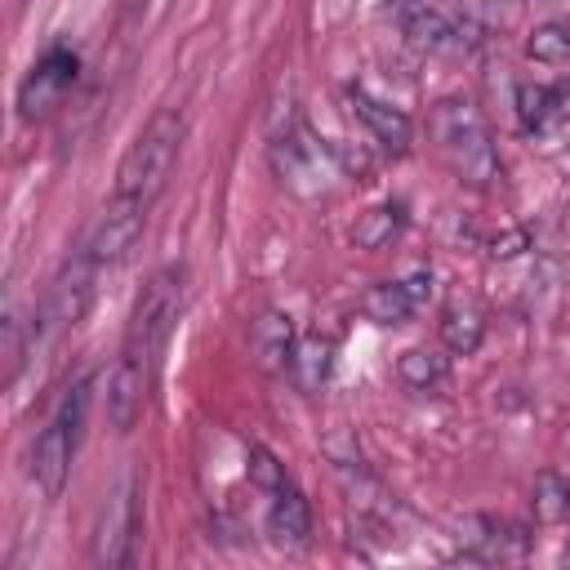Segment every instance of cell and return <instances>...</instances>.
<instances>
[{"instance_id":"6da1fadb","label":"cell","mask_w":570,"mask_h":570,"mask_svg":"<svg viewBox=\"0 0 570 570\" xmlns=\"http://www.w3.org/2000/svg\"><path fill=\"white\" fill-rule=\"evenodd\" d=\"M428 134L450 165V174L468 187H494L503 178V160L494 147V134L472 98H441L428 116Z\"/></svg>"},{"instance_id":"7a4b0ae2","label":"cell","mask_w":570,"mask_h":570,"mask_svg":"<svg viewBox=\"0 0 570 570\" xmlns=\"http://www.w3.org/2000/svg\"><path fill=\"white\" fill-rule=\"evenodd\" d=\"M183 134H187V120L178 107H160L142 129L138 138L125 147L120 165H116V196H134V200H156L174 174V160H178V147H183Z\"/></svg>"},{"instance_id":"3957f363","label":"cell","mask_w":570,"mask_h":570,"mask_svg":"<svg viewBox=\"0 0 570 570\" xmlns=\"http://www.w3.org/2000/svg\"><path fill=\"white\" fill-rule=\"evenodd\" d=\"M178 307H183V267H160L147 276V285L138 289L134 298V312H129V330H125V347L120 356L156 370V356L178 321Z\"/></svg>"},{"instance_id":"277c9868","label":"cell","mask_w":570,"mask_h":570,"mask_svg":"<svg viewBox=\"0 0 570 570\" xmlns=\"http://www.w3.org/2000/svg\"><path fill=\"white\" fill-rule=\"evenodd\" d=\"M85 405H89V379H76L53 419L40 428L36 445H31V481L40 485L45 499H58L62 485H67V472H71V459H76V445H80V428H85Z\"/></svg>"},{"instance_id":"5b68a950","label":"cell","mask_w":570,"mask_h":570,"mask_svg":"<svg viewBox=\"0 0 570 570\" xmlns=\"http://www.w3.org/2000/svg\"><path fill=\"white\" fill-rule=\"evenodd\" d=\"M94 272H98V263H94L89 254H76V258H67V263L53 272L49 289H45V298H40L31 338H36V334H40V338H53V334L71 330V325L89 312V298H94Z\"/></svg>"},{"instance_id":"8992f818","label":"cell","mask_w":570,"mask_h":570,"mask_svg":"<svg viewBox=\"0 0 570 570\" xmlns=\"http://www.w3.org/2000/svg\"><path fill=\"white\" fill-rule=\"evenodd\" d=\"M142 227H147V200L116 196V200L94 218V227L85 232L80 254H89L98 267H111V263L129 258V249L142 240Z\"/></svg>"},{"instance_id":"52a82bcc","label":"cell","mask_w":570,"mask_h":570,"mask_svg":"<svg viewBox=\"0 0 570 570\" xmlns=\"http://www.w3.org/2000/svg\"><path fill=\"white\" fill-rule=\"evenodd\" d=\"M76 71H80V62H76V53L67 45L45 49L31 62V71L22 76V85H18V116L22 120H36V116L53 111L62 102V94L76 85Z\"/></svg>"},{"instance_id":"ba28073f","label":"cell","mask_w":570,"mask_h":570,"mask_svg":"<svg viewBox=\"0 0 570 570\" xmlns=\"http://www.w3.org/2000/svg\"><path fill=\"white\" fill-rule=\"evenodd\" d=\"M347 102H352V116L370 129V138H374L379 147H387L392 156L410 151V142H414V120H410L401 107H392V102L374 98V94H370V89H361V85H352V89H347Z\"/></svg>"},{"instance_id":"9c48e42d","label":"cell","mask_w":570,"mask_h":570,"mask_svg":"<svg viewBox=\"0 0 570 570\" xmlns=\"http://www.w3.org/2000/svg\"><path fill=\"white\" fill-rule=\"evenodd\" d=\"M294 347H298V330H294L289 312L263 307V312L249 321V352H254V361H258L263 374H289Z\"/></svg>"},{"instance_id":"30bf717a","label":"cell","mask_w":570,"mask_h":570,"mask_svg":"<svg viewBox=\"0 0 570 570\" xmlns=\"http://www.w3.org/2000/svg\"><path fill=\"white\" fill-rule=\"evenodd\" d=\"M147 383H151V370L147 365H138L129 356L116 361V370L107 379V419H111L116 432H129L142 419V410H147Z\"/></svg>"},{"instance_id":"8fae6325","label":"cell","mask_w":570,"mask_h":570,"mask_svg":"<svg viewBox=\"0 0 570 570\" xmlns=\"http://www.w3.org/2000/svg\"><path fill=\"white\" fill-rule=\"evenodd\" d=\"M267 534L281 543V548H303L312 539V508L303 499V490L294 481H285L281 490H272V503H267Z\"/></svg>"},{"instance_id":"7c38bea8","label":"cell","mask_w":570,"mask_h":570,"mask_svg":"<svg viewBox=\"0 0 570 570\" xmlns=\"http://www.w3.org/2000/svg\"><path fill=\"white\" fill-rule=\"evenodd\" d=\"M134 534H138V499H134V490H125V494L111 503V512L102 517L98 534H94V561H102V566H125V561H129V548H125V543H134Z\"/></svg>"},{"instance_id":"4fadbf2b","label":"cell","mask_w":570,"mask_h":570,"mask_svg":"<svg viewBox=\"0 0 570 570\" xmlns=\"http://www.w3.org/2000/svg\"><path fill=\"white\" fill-rule=\"evenodd\" d=\"M436 334H441V347H445V352L472 356V352L485 343V312H481L472 298H450V303L441 307Z\"/></svg>"},{"instance_id":"5bb4252c","label":"cell","mask_w":570,"mask_h":570,"mask_svg":"<svg viewBox=\"0 0 570 570\" xmlns=\"http://www.w3.org/2000/svg\"><path fill=\"white\" fill-rule=\"evenodd\" d=\"M401 31H405V45L419 49V53H450V49L468 45V40H463V27L450 22V18H445L441 9H432V4L405 13V18H401Z\"/></svg>"},{"instance_id":"9a60e30c","label":"cell","mask_w":570,"mask_h":570,"mask_svg":"<svg viewBox=\"0 0 570 570\" xmlns=\"http://www.w3.org/2000/svg\"><path fill=\"white\" fill-rule=\"evenodd\" d=\"M405 223H410V214H405L401 200H379V205H370L365 214H356V223H352V245H356V249H370V254L392 249V245L405 236Z\"/></svg>"},{"instance_id":"2e32d148","label":"cell","mask_w":570,"mask_h":570,"mask_svg":"<svg viewBox=\"0 0 570 570\" xmlns=\"http://www.w3.org/2000/svg\"><path fill=\"white\" fill-rule=\"evenodd\" d=\"M330 370H334V338H325V334H298V347H294V361H289L294 387L303 396H316L330 383Z\"/></svg>"},{"instance_id":"e0dca14e","label":"cell","mask_w":570,"mask_h":570,"mask_svg":"<svg viewBox=\"0 0 570 570\" xmlns=\"http://www.w3.org/2000/svg\"><path fill=\"white\" fill-rule=\"evenodd\" d=\"M396 379L405 392H436L450 379V361L436 347H405L396 356Z\"/></svg>"},{"instance_id":"ac0fdd59","label":"cell","mask_w":570,"mask_h":570,"mask_svg":"<svg viewBox=\"0 0 570 570\" xmlns=\"http://www.w3.org/2000/svg\"><path fill=\"white\" fill-rule=\"evenodd\" d=\"M361 312L374 321V325H405L410 312H414V298L405 294L401 281H374L365 294H361Z\"/></svg>"},{"instance_id":"d6986e66","label":"cell","mask_w":570,"mask_h":570,"mask_svg":"<svg viewBox=\"0 0 570 570\" xmlns=\"http://www.w3.org/2000/svg\"><path fill=\"white\" fill-rule=\"evenodd\" d=\"M530 512L539 525H561L570 521V481L561 472H539L534 485H530Z\"/></svg>"},{"instance_id":"ffe728a7","label":"cell","mask_w":570,"mask_h":570,"mask_svg":"<svg viewBox=\"0 0 570 570\" xmlns=\"http://www.w3.org/2000/svg\"><path fill=\"white\" fill-rule=\"evenodd\" d=\"M557 111H561V98H557L552 85H539V80L517 85V120H521L525 134H539Z\"/></svg>"},{"instance_id":"44dd1931","label":"cell","mask_w":570,"mask_h":570,"mask_svg":"<svg viewBox=\"0 0 570 570\" xmlns=\"http://www.w3.org/2000/svg\"><path fill=\"white\" fill-rule=\"evenodd\" d=\"M525 53L543 67H557V62H570V22H539L530 36H525Z\"/></svg>"},{"instance_id":"7402d4cb","label":"cell","mask_w":570,"mask_h":570,"mask_svg":"<svg viewBox=\"0 0 570 570\" xmlns=\"http://www.w3.org/2000/svg\"><path fill=\"white\" fill-rule=\"evenodd\" d=\"M249 481H254L263 494H272V490H281V485L289 481V472H285V463H281L272 450L254 445V450H249Z\"/></svg>"},{"instance_id":"603a6c76","label":"cell","mask_w":570,"mask_h":570,"mask_svg":"<svg viewBox=\"0 0 570 570\" xmlns=\"http://www.w3.org/2000/svg\"><path fill=\"white\" fill-rule=\"evenodd\" d=\"M18 370H22V321L9 316V321H4V379L13 383Z\"/></svg>"},{"instance_id":"cb8c5ba5","label":"cell","mask_w":570,"mask_h":570,"mask_svg":"<svg viewBox=\"0 0 570 570\" xmlns=\"http://www.w3.org/2000/svg\"><path fill=\"white\" fill-rule=\"evenodd\" d=\"M521 249H530V236H525V227H508V232H499V236L490 240V258H499V263L517 258Z\"/></svg>"},{"instance_id":"d4e9b609","label":"cell","mask_w":570,"mask_h":570,"mask_svg":"<svg viewBox=\"0 0 570 570\" xmlns=\"http://www.w3.org/2000/svg\"><path fill=\"white\" fill-rule=\"evenodd\" d=\"M534 138H543V147H552V151H570V111L561 107Z\"/></svg>"},{"instance_id":"484cf974","label":"cell","mask_w":570,"mask_h":570,"mask_svg":"<svg viewBox=\"0 0 570 570\" xmlns=\"http://www.w3.org/2000/svg\"><path fill=\"white\" fill-rule=\"evenodd\" d=\"M401 285H405V294L414 298V307L428 303V298H432V267H414L410 276H401Z\"/></svg>"},{"instance_id":"4316f807","label":"cell","mask_w":570,"mask_h":570,"mask_svg":"<svg viewBox=\"0 0 570 570\" xmlns=\"http://www.w3.org/2000/svg\"><path fill=\"white\" fill-rule=\"evenodd\" d=\"M428 0H379V9L383 13H396V18H405V13H414V9H423Z\"/></svg>"},{"instance_id":"83f0119b","label":"cell","mask_w":570,"mask_h":570,"mask_svg":"<svg viewBox=\"0 0 570 570\" xmlns=\"http://www.w3.org/2000/svg\"><path fill=\"white\" fill-rule=\"evenodd\" d=\"M566 561H570V543H566Z\"/></svg>"},{"instance_id":"f1b7e54d","label":"cell","mask_w":570,"mask_h":570,"mask_svg":"<svg viewBox=\"0 0 570 570\" xmlns=\"http://www.w3.org/2000/svg\"><path fill=\"white\" fill-rule=\"evenodd\" d=\"M543 4H557V0H543Z\"/></svg>"}]
</instances>
